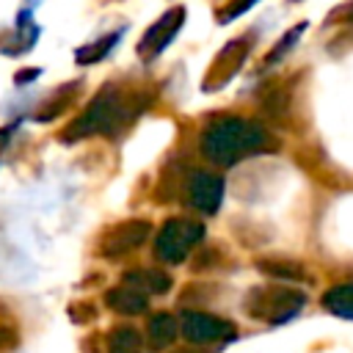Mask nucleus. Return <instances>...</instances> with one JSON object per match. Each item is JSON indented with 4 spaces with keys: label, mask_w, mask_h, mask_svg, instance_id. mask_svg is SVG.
Wrapping results in <instances>:
<instances>
[{
    "label": "nucleus",
    "mask_w": 353,
    "mask_h": 353,
    "mask_svg": "<svg viewBox=\"0 0 353 353\" xmlns=\"http://www.w3.org/2000/svg\"><path fill=\"white\" fill-rule=\"evenodd\" d=\"M179 336V320L171 314V312H157L146 320V345L152 350H165L176 342Z\"/></svg>",
    "instance_id": "11"
},
{
    "label": "nucleus",
    "mask_w": 353,
    "mask_h": 353,
    "mask_svg": "<svg viewBox=\"0 0 353 353\" xmlns=\"http://www.w3.org/2000/svg\"><path fill=\"white\" fill-rule=\"evenodd\" d=\"M149 232H152L149 221H141V218L116 223V226H110V229L102 234V240H99V254L108 256V259L127 256V254L138 251V248L146 243Z\"/></svg>",
    "instance_id": "6"
},
{
    "label": "nucleus",
    "mask_w": 353,
    "mask_h": 353,
    "mask_svg": "<svg viewBox=\"0 0 353 353\" xmlns=\"http://www.w3.org/2000/svg\"><path fill=\"white\" fill-rule=\"evenodd\" d=\"M105 306L113 309L116 314H124V317H135V314H143L149 309V295H143L141 290L130 287V284H119V287H110L105 292Z\"/></svg>",
    "instance_id": "10"
},
{
    "label": "nucleus",
    "mask_w": 353,
    "mask_h": 353,
    "mask_svg": "<svg viewBox=\"0 0 353 353\" xmlns=\"http://www.w3.org/2000/svg\"><path fill=\"white\" fill-rule=\"evenodd\" d=\"M11 135H14V127H3V130H0V152L6 149V143H8Z\"/></svg>",
    "instance_id": "19"
},
{
    "label": "nucleus",
    "mask_w": 353,
    "mask_h": 353,
    "mask_svg": "<svg viewBox=\"0 0 353 353\" xmlns=\"http://www.w3.org/2000/svg\"><path fill=\"white\" fill-rule=\"evenodd\" d=\"M245 55H248V44H245L243 39L229 41V44L215 55V61L210 63V72H207V77H204V91H218V88H223V85L240 72V66L245 63Z\"/></svg>",
    "instance_id": "8"
},
{
    "label": "nucleus",
    "mask_w": 353,
    "mask_h": 353,
    "mask_svg": "<svg viewBox=\"0 0 353 353\" xmlns=\"http://www.w3.org/2000/svg\"><path fill=\"white\" fill-rule=\"evenodd\" d=\"M105 353H143V336L132 325H113L105 334Z\"/></svg>",
    "instance_id": "13"
},
{
    "label": "nucleus",
    "mask_w": 353,
    "mask_h": 353,
    "mask_svg": "<svg viewBox=\"0 0 353 353\" xmlns=\"http://www.w3.org/2000/svg\"><path fill=\"white\" fill-rule=\"evenodd\" d=\"M323 309L331 312L334 317H342V320H353V281H345V284H334L323 292Z\"/></svg>",
    "instance_id": "14"
},
{
    "label": "nucleus",
    "mask_w": 353,
    "mask_h": 353,
    "mask_svg": "<svg viewBox=\"0 0 353 353\" xmlns=\"http://www.w3.org/2000/svg\"><path fill=\"white\" fill-rule=\"evenodd\" d=\"M306 306V295L295 287H281V284H265L254 287L245 298V312L268 325H284L292 317H298Z\"/></svg>",
    "instance_id": "3"
},
{
    "label": "nucleus",
    "mask_w": 353,
    "mask_h": 353,
    "mask_svg": "<svg viewBox=\"0 0 353 353\" xmlns=\"http://www.w3.org/2000/svg\"><path fill=\"white\" fill-rule=\"evenodd\" d=\"M204 240V223L193 218H171L154 237V256L163 265H182Z\"/></svg>",
    "instance_id": "4"
},
{
    "label": "nucleus",
    "mask_w": 353,
    "mask_h": 353,
    "mask_svg": "<svg viewBox=\"0 0 353 353\" xmlns=\"http://www.w3.org/2000/svg\"><path fill=\"white\" fill-rule=\"evenodd\" d=\"M303 28H306V25H301V28H292V30H290V33H287V36H284V39L279 41V47H276V50H273V52L268 55V63H270L273 58L279 61V58H281V55H284V52H287V50H290V47H292V44L298 41V39H301V33H303Z\"/></svg>",
    "instance_id": "18"
},
{
    "label": "nucleus",
    "mask_w": 353,
    "mask_h": 353,
    "mask_svg": "<svg viewBox=\"0 0 353 353\" xmlns=\"http://www.w3.org/2000/svg\"><path fill=\"white\" fill-rule=\"evenodd\" d=\"M259 0H229L226 3V8H221L218 11V19L221 22H229V19H234V17H240V14H245L251 6H256Z\"/></svg>",
    "instance_id": "17"
},
{
    "label": "nucleus",
    "mask_w": 353,
    "mask_h": 353,
    "mask_svg": "<svg viewBox=\"0 0 353 353\" xmlns=\"http://www.w3.org/2000/svg\"><path fill=\"white\" fill-rule=\"evenodd\" d=\"M179 334L193 347H223L237 336V325L212 312L188 309L179 317Z\"/></svg>",
    "instance_id": "5"
},
{
    "label": "nucleus",
    "mask_w": 353,
    "mask_h": 353,
    "mask_svg": "<svg viewBox=\"0 0 353 353\" xmlns=\"http://www.w3.org/2000/svg\"><path fill=\"white\" fill-rule=\"evenodd\" d=\"M121 33H124V28H121V30H113V33H108V36L91 41V44H83V47L74 52V61H77V63H97V61H102V58L116 47V41L121 39Z\"/></svg>",
    "instance_id": "15"
},
{
    "label": "nucleus",
    "mask_w": 353,
    "mask_h": 353,
    "mask_svg": "<svg viewBox=\"0 0 353 353\" xmlns=\"http://www.w3.org/2000/svg\"><path fill=\"white\" fill-rule=\"evenodd\" d=\"M141 110H143V102L138 94L108 85L102 94H97L91 99V105L83 110V116L66 127V141L88 138V135H99V132H116Z\"/></svg>",
    "instance_id": "2"
},
{
    "label": "nucleus",
    "mask_w": 353,
    "mask_h": 353,
    "mask_svg": "<svg viewBox=\"0 0 353 353\" xmlns=\"http://www.w3.org/2000/svg\"><path fill=\"white\" fill-rule=\"evenodd\" d=\"M265 273L276 276V279H303L301 265H287V262H262L259 265Z\"/></svg>",
    "instance_id": "16"
},
{
    "label": "nucleus",
    "mask_w": 353,
    "mask_h": 353,
    "mask_svg": "<svg viewBox=\"0 0 353 353\" xmlns=\"http://www.w3.org/2000/svg\"><path fill=\"white\" fill-rule=\"evenodd\" d=\"M223 201V179L210 171H193L188 179V204L204 215H215Z\"/></svg>",
    "instance_id": "9"
},
{
    "label": "nucleus",
    "mask_w": 353,
    "mask_h": 353,
    "mask_svg": "<svg viewBox=\"0 0 353 353\" xmlns=\"http://www.w3.org/2000/svg\"><path fill=\"white\" fill-rule=\"evenodd\" d=\"M182 22H185V8L182 6H174V8H168L157 22H152L149 25V30L141 36V44H138V55L143 58V61H154L171 41H174V36L179 33V28H182Z\"/></svg>",
    "instance_id": "7"
},
{
    "label": "nucleus",
    "mask_w": 353,
    "mask_h": 353,
    "mask_svg": "<svg viewBox=\"0 0 353 353\" xmlns=\"http://www.w3.org/2000/svg\"><path fill=\"white\" fill-rule=\"evenodd\" d=\"M124 284H130V287H135V290H141L143 295H163V292H168L171 290V276L165 273V270H157V268H141V270H127L124 273V279H121Z\"/></svg>",
    "instance_id": "12"
},
{
    "label": "nucleus",
    "mask_w": 353,
    "mask_h": 353,
    "mask_svg": "<svg viewBox=\"0 0 353 353\" xmlns=\"http://www.w3.org/2000/svg\"><path fill=\"white\" fill-rule=\"evenodd\" d=\"M199 149L215 165H237L240 160L276 149V138L254 119L215 116L201 130Z\"/></svg>",
    "instance_id": "1"
}]
</instances>
